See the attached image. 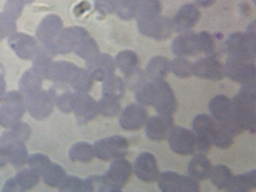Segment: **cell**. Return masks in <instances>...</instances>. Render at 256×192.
Here are the masks:
<instances>
[{"label": "cell", "mask_w": 256, "mask_h": 192, "mask_svg": "<svg viewBox=\"0 0 256 192\" xmlns=\"http://www.w3.org/2000/svg\"><path fill=\"white\" fill-rule=\"evenodd\" d=\"M234 118L243 132H256V83L242 85L232 100Z\"/></svg>", "instance_id": "obj_2"}, {"label": "cell", "mask_w": 256, "mask_h": 192, "mask_svg": "<svg viewBox=\"0 0 256 192\" xmlns=\"http://www.w3.org/2000/svg\"><path fill=\"white\" fill-rule=\"evenodd\" d=\"M67 176L65 170L58 164L52 162L46 168L40 176L46 184L58 188Z\"/></svg>", "instance_id": "obj_22"}, {"label": "cell", "mask_w": 256, "mask_h": 192, "mask_svg": "<svg viewBox=\"0 0 256 192\" xmlns=\"http://www.w3.org/2000/svg\"><path fill=\"white\" fill-rule=\"evenodd\" d=\"M160 188L164 192H198L200 185L190 176H181L173 172H166L158 178Z\"/></svg>", "instance_id": "obj_8"}, {"label": "cell", "mask_w": 256, "mask_h": 192, "mask_svg": "<svg viewBox=\"0 0 256 192\" xmlns=\"http://www.w3.org/2000/svg\"><path fill=\"white\" fill-rule=\"evenodd\" d=\"M174 126V120L172 115L159 114L148 121L146 128L148 137L160 142L165 139Z\"/></svg>", "instance_id": "obj_16"}, {"label": "cell", "mask_w": 256, "mask_h": 192, "mask_svg": "<svg viewBox=\"0 0 256 192\" xmlns=\"http://www.w3.org/2000/svg\"><path fill=\"white\" fill-rule=\"evenodd\" d=\"M193 74L202 78L220 80L224 76V68L215 56H208L193 64Z\"/></svg>", "instance_id": "obj_12"}, {"label": "cell", "mask_w": 256, "mask_h": 192, "mask_svg": "<svg viewBox=\"0 0 256 192\" xmlns=\"http://www.w3.org/2000/svg\"><path fill=\"white\" fill-rule=\"evenodd\" d=\"M134 170L142 182H153L158 180L160 172L155 156L149 152H143L136 158Z\"/></svg>", "instance_id": "obj_13"}, {"label": "cell", "mask_w": 256, "mask_h": 192, "mask_svg": "<svg viewBox=\"0 0 256 192\" xmlns=\"http://www.w3.org/2000/svg\"><path fill=\"white\" fill-rule=\"evenodd\" d=\"M212 168V164L208 158L204 154H200L190 160L188 172L191 178L202 181L210 178Z\"/></svg>", "instance_id": "obj_20"}, {"label": "cell", "mask_w": 256, "mask_h": 192, "mask_svg": "<svg viewBox=\"0 0 256 192\" xmlns=\"http://www.w3.org/2000/svg\"><path fill=\"white\" fill-rule=\"evenodd\" d=\"M27 162L30 168L35 170L40 176L52 162L48 156L38 153L28 156Z\"/></svg>", "instance_id": "obj_30"}, {"label": "cell", "mask_w": 256, "mask_h": 192, "mask_svg": "<svg viewBox=\"0 0 256 192\" xmlns=\"http://www.w3.org/2000/svg\"><path fill=\"white\" fill-rule=\"evenodd\" d=\"M2 192H20V190L14 178H12L4 184Z\"/></svg>", "instance_id": "obj_35"}, {"label": "cell", "mask_w": 256, "mask_h": 192, "mask_svg": "<svg viewBox=\"0 0 256 192\" xmlns=\"http://www.w3.org/2000/svg\"><path fill=\"white\" fill-rule=\"evenodd\" d=\"M10 132L16 139L24 143L31 134V129L26 122L20 121L10 128Z\"/></svg>", "instance_id": "obj_31"}, {"label": "cell", "mask_w": 256, "mask_h": 192, "mask_svg": "<svg viewBox=\"0 0 256 192\" xmlns=\"http://www.w3.org/2000/svg\"><path fill=\"white\" fill-rule=\"evenodd\" d=\"M216 36L218 39L222 38V37L223 36L220 33L217 34Z\"/></svg>", "instance_id": "obj_40"}, {"label": "cell", "mask_w": 256, "mask_h": 192, "mask_svg": "<svg viewBox=\"0 0 256 192\" xmlns=\"http://www.w3.org/2000/svg\"><path fill=\"white\" fill-rule=\"evenodd\" d=\"M226 48L228 56L256 59V39L246 34H230L226 40Z\"/></svg>", "instance_id": "obj_10"}, {"label": "cell", "mask_w": 256, "mask_h": 192, "mask_svg": "<svg viewBox=\"0 0 256 192\" xmlns=\"http://www.w3.org/2000/svg\"><path fill=\"white\" fill-rule=\"evenodd\" d=\"M132 172L130 162L124 158L114 160L106 174L102 176L108 192H121L130 180Z\"/></svg>", "instance_id": "obj_5"}, {"label": "cell", "mask_w": 256, "mask_h": 192, "mask_svg": "<svg viewBox=\"0 0 256 192\" xmlns=\"http://www.w3.org/2000/svg\"><path fill=\"white\" fill-rule=\"evenodd\" d=\"M202 52L208 56H215V42L212 36L207 32H202L198 34Z\"/></svg>", "instance_id": "obj_32"}, {"label": "cell", "mask_w": 256, "mask_h": 192, "mask_svg": "<svg viewBox=\"0 0 256 192\" xmlns=\"http://www.w3.org/2000/svg\"><path fill=\"white\" fill-rule=\"evenodd\" d=\"M24 96L26 108L34 118L44 119L52 112V102L46 93L38 90Z\"/></svg>", "instance_id": "obj_14"}, {"label": "cell", "mask_w": 256, "mask_h": 192, "mask_svg": "<svg viewBox=\"0 0 256 192\" xmlns=\"http://www.w3.org/2000/svg\"><path fill=\"white\" fill-rule=\"evenodd\" d=\"M40 177L35 170L30 168L20 170L14 178L20 192H25L38 184Z\"/></svg>", "instance_id": "obj_25"}, {"label": "cell", "mask_w": 256, "mask_h": 192, "mask_svg": "<svg viewBox=\"0 0 256 192\" xmlns=\"http://www.w3.org/2000/svg\"><path fill=\"white\" fill-rule=\"evenodd\" d=\"M232 176L230 169L223 164L212 167L210 176L212 184L220 190L227 188Z\"/></svg>", "instance_id": "obj_27"}, {"label": "cell", "mask_w": 256, "mask_h": 192, "mask_svg": "<svg viewBox=\"0 0 256 192\" xmlns=\"http://www.w3.org/2000/svg\"><path fill=\"white\" fill-rule=\"evenodd\" d=\"M59 189L62 192H84V180L68 176Z\"/></svg>", "instance_id": "obj_33"}, {"label": "cell", "mask_w": 256, "mask_h": 192, "mask_svg": "<svg viewBox=\"0 0 256 192\" xmlns=\"http://www.w3.org/2000/svg\"><path fill=\"white\" fill-rule=\"evenodd\" d=\"M170 70L180 78H187L193 75V64L184 58H178L170 63Z\"/></svg>", "instance_id": "obj_29"}, {"label": "cell", "mask_w": 256, "mask_h": 192, "mask_svg": "<svg viewBox=\"0 0 256 192\" xmlns=\"http://www.w3.org/2000/svg\"><path fill=\"white\" fill-rule=\"evenodd\" d=\"M100 3L102 4V6H106V5L109 6L111 5L114 0H98Z\"/></svg>", "instance_id": "obj_39"}, {"label": "cell", "mask_w": 256, "mask_h": 192, "mask_svg": "<svg viewBox=\"0 0 256 192\" xmlns=\"http://www.w3.org/2000/svg\"><path fill=\"white\" fill-rule=\"evenodd\" d=\"M255 60L228 56L224 68V74L242 85L256 83Z\"/></svg>", "instance_id": "obj_4"}, {"label": "cell", "mask_w": 256, "mask_h": 192, "mask_svg": "<svg viewBox=\"0 0 256 192\" xmlns=\"http://www.w3.org/2000/svg\"><path fill=\"white\" fill-rule=\"evenodd\" d=\"M209 110L213 118L223 126L234 119L232 100L226 96L220 94L212 98L209 102Z\"/></svg>", "instance_id": "obj_19"}, {"label": "cell", "mask_w": 256, "mask_h": 192, "mask_svg": "<svg viewBox=\"0 0 256 192\" xmlns=\"http://www.w3.org/2000/svg\"><path fill=\"white\" fill-rule=\"evenodd\" d=\"M172 48L174 53L182 58L195 56L202 52L198 34L190 31L176 37Z\"/></svg>", "instance_id": "obj_18"}, {"label": "cell", "mask_w": 256, "mask_h": 192, "mask_svg": "<svg viewBox=\"0 0 256 192\" xmlns=\"http://www.w3.org/2000/svg\"><path fill=\"white\" fill-rule=\"evenodd\" d=\"M0 145L6 149L8 161L14 167L18 168L26 164L29 156L28 148L24 143L14 138L8 130L0 137Z\"/></svg>", "instance_id": "obj_11"}, {"label": "cell", "mask_w": 256, "mask_h": 192, "mask_svg": "<svg viewBox=\"0 0 256 192\" xmlns=\"http://www.w3.org/2000/svg\"><path fill=\"white\" fill-rule=\"evenodd\" d=\"M234 137L224 126L217 122L212 136V144L222 149L228 148L232 144Z\"/></svg>", "instance_id": "obj_28"}, {"label": "cell", "mask_w": 256, "mask_h": 192, "mask_svg": "<svg viewBox=\"0 0 256 192\" xmlns=\"http://www.w3.org/2000/svg\"><path fill=\"white\" fill-rule=\"evenodd\" d=\"M10 44L18 55L26 58L32 56L34 49V41L30 36L25 35H18L10 39Z\"/></svg>", "instance_id": "obj_26"}, {"label": "cell", "mask_w": 256, "mask_h": 192, "mask_svg": "<svg viewBox=\"0 0 256 192\" xmlns=\"http://www.w3.org/2000/svg\"><path fill=\"white\" fill-rule=\"evenodd\" d=\"M100 112L106 116H112L116 114L120 110L119 104L114 100H106L102 102Z\"/></svg>", "instance_id": "obj_34"}, {"label": "cell", "mask_w": 256, "mask_h": 192, "mask_svg": "<svg viewBox=\"0 0 256 192\" xmlns=\"http://www.w3.org/2000/svg\"><path fill=\"white\" fill-rule=\"evenodd\" d=\"M217 122L210 116L200 114L192 123V128L196 137V149L202 154L208 153L212 146V136Z\"/></svg>", "instance_id": "obj_7"}, {"label": "cell", "mask_w": 256, "mask_h": 192, "mask_svg": "<svg viewBox=\"0 0 256 192\" xmlns=\"http://www.w3.org/2000/svg\"><path fill=\"white\" fill-rule=\"evenodd\" d=\"M170 70V63L164 56H158L148 63L147 72L153 80H164Z\"/></svg>", "instance_id": "obj_23"}, {"label": "cell", "mask_w": 256, "mask_h": 192, "mask_svg": "<svg viewBox=\"0 0 256 192\" xmlns=\"http://www.w3.org/2000/svg\"><path fill=\"white\" fill-rule=\"evenodd\" d=\"M147 118L146 112L142 106L130 104L123 110L120 118V124L124 130L135 131L144 126Z\"/></svg>", "instance_id": "obj_15"}, {"label": "cell", "mask_w": 256, "mask_h": 192, "mask_svg": "<svg viewBox=\"0 0 256 192\" xmlns=\"http://www.w3.org/2000/svg\"><path fill=\"white\" fill-rule=\"evenodd\" d=\"M256 170L243 174L232 176L227 188L228 191L232 192H248L256 188Z\"/></svg>", "instance_id": "obj_21"}, {"label": "cell", "mask_w": 256, "mask_h": 192, "mask_svg": "<svg viewBox=\"0 0 256 192\" xmlns=\"http://www.w3.org/2000/svg\"><path fill=\"white\" fill-rule=\"evenodd\" d=\"M138 98L143 104L154 106L159 114L172 116L177 110L174 94L164 80L146 84L140 90Z\"/></svg>", "instance_id": "obj_1"}, {"label": "cell", "mask_w": 256, "mask_h": 192, "mask_svg": "<svg viewBox=\"0 0 256 192\" xmlns=\"http://www.w3.org/2000/svg\"><path fill=\"white\" fill-rule=\"evenodd\" d=\"M9 162L6 149L0 145V168L5 166Z\"/></svg>", "instance_id": "obj_36"}, {"label": "cell", "mask_w": 256, "mask_h": 192, "mask_svg": "<svg viewBox=\"0 0 256 192\" xmlns=\"http://www.w3.org/2000/svg\"><path fill=\"white\" fill-rule=\"evenodd\" d=\"M6 88V84L4 80V76L3 72L0 70V98L4 94ZM2 99H0L1 100Z\"/></svg>", "instance_id": "obj_37"}, {"label": "cell", "mask_w": 256, "mask_h": 192, "mask_svg": "<svg viewBox=\"0 0 256 192\" xmlns=\"http://www.w3.org/2000/svg\"><path fill=\"white\" fill-rule=\"evenodd\" d=\"M26 110L22 94L16 91L8 93L0 104V125L10 129L20 121Z\"/></svg>", "instance_id": "obj_3"}, {"label": "cell", "mask_w": 256, "mask_h": 192, "mask_svg": "<svg viewBox=\"0 0 256 192\" xmlns=\"http://www.w3.org/2000/svg\"><path fill=\"white\" fill-rule=\"evenodd\" d=\"M94 146L96 156L108 161L123 158L127 153L129 143L124 136H114L98 140Z\"/></svg>", "instance_id": "obj_6"}, {"label": "cell", "mask_w": 256, "mask_h": 192, "mask_svg": "<svg viewBox=\"0 0 256 192\" xmlns=\"http://www.w3.org/2000/svg\"><path fill=\"white\" fill-rule=\"evenodd\" d=\"M200 13L196 6L188 4L182 6L172 21L174 30L177 32H189L198 22Z\"/></svg>", "instance_id": "obj_17"}, {"label": "cell", "mask_w": 256, "mask_h": 192, "mask_svg": "<svg viewBox=\"0 0 256 192\" xmlns=\"http://www.w3.org/2000/svg\"><path fill=\"white\" fill-rule=\"evenodd\" d=\"M198 3L202 7H208L214 4L216 0H196Z\"/></svg>", "instance_id": "obj_38"}, {"label": "cell", "mask_w": 256, "mask_h": 192, "mask_svg": "<svg viewBox=\"0 0 256 192\" xmlns=\"http://www.w3.org/2000/svg\"><path fill=\"white\" fill-rule=\"evenodd\" d=\"M170 147L177 154L188 156L196 150V137L194 132L182 126H174L168 134Z\"/></svg>", "instance_id": "obj_9"}, {"label": "cell", "mask_w": 256, "mask_h": 192, "mask_svg": "<svg viewBox=\"0 0 256 192\" xmlns=\"http://www.w3.org/2000/svg\"><path fill=\"white\" fill-rule=\"evenodd\" d=\"M96 154L94 146L86 142H78L70 148L69 156L74 162H87L92 160Z\"/></svg>", "instance_id": "obj_24"}]
</instances>
